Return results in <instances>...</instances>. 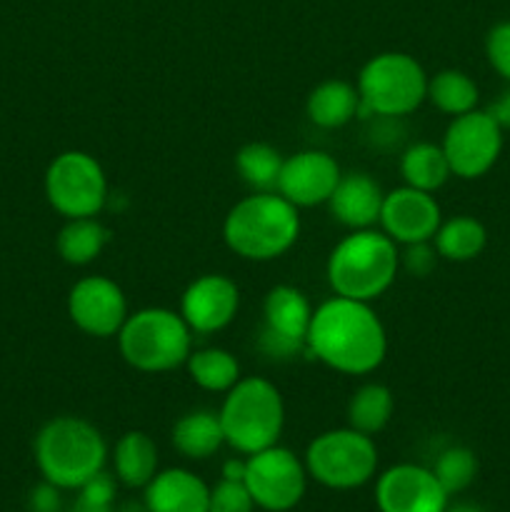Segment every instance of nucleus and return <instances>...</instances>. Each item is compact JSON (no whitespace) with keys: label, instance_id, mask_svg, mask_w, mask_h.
I'll use <instances>...</instances> for the list:
<instances>
[{"label":"nucleus","instance_id":"f257e3e1","mask_svg":"<svg viewBox=\"0 0 510 512\" xmlns=\"http://www.w3.org/2000/svg\"><path fill=\"white\" fill-rule=\"evenodd\" d=\"M308 355L340 375H370L388 355V333L370 303L333 295L313 310Z\"/></svg>","mask_w":510,"mask_h":512},{"label":"nucleus","instance_id":"f03ea898","mask_svg":"<svg viewBox=\"0 0 510 512\" xmlns=\"http://www.w3.org/2000/svg\"><path fill=\"white\" fill-rule=\"evenodd\" d=\"M300 238V213L280 193H250L228 210L223 240L238 258L270 263Z\"/></svg>","mask_w":510,"mask_h":512},{"label":"nucleus","instance_id":"7ed1b4c3","mask_svg":"<svg viewBox=\"0 0 510 512\" xmlns=\"http://www.w3.org/2000/svg\"><path fill=\"white\" fill-rule=\"evenodd\" d=\"M35 465L60 490H78L108 463V443L90 420L60 415L38 430L33 443Z\"/></svg>","mask_w":510,"mask_h":512},{"label":"nucleus","instance_id":"20e7f679","mask_svg":"<svg viewBox=\"0 0 510 512\" xmlns=\"http://www.w3.org/2000/svg\"><path fill=\"white\" fill-rule=\"evenodd\" d=\"M400 270V248L383 230H350L328 255L325 275L340 298L373 303L390 290Z\"/></svg>","mask_w":510,"mask_h":512},{"label":"nucleus","instance_id":"39448f33","mask_svg":"<svg viewBox=\"0 0 510 512\" xmlns=\"http://www.w3.org/2000/svg\"><path fill=\"white\" fill-rule=\"evenodd\" d=\"M218 418L225 445L248 458L278 445L285 428L283 395L265 378H240L225 393Z\"/></svg>","mask_w":510,"mask_h":512},{"label":"nucleus","instance_id":"423d86ee","mask_svg":"<svg viewBox=\"0 0 510 512\" xmlns=\"http://www.w3.org/2000/svg\"><path fill=\"white\" fill-rule=\"evenodd\" d=\"M118 348L125 363L138 373H170L193 353V330L175 310L140 308L120 328Z\"/></svg>","mask_w":510,"mask_h":512},{"label":"nucleus","instance_id":"0eeeda50","mask_svg":"<svg viewBox=\"0 0 510 512\" xmlns=\"http://www.w3.org/2000/svg\"><path fill=\"white\" fill-rule=\"evenodd\" d=\"M355 88L360 93L358 118H405L428 100V75L413 55L390 50L373 55L360 68Z\"/></svg>","mask_w":510,"mask_h":512},{"label":"nucleus","instance_id":"6e6552de","mask_svg":"<svg viewBox=\"0 0 510 512\" xmlns=\"http://www.w3.org/2000/svg\"><path fill=\"white\" fill-rule=\"evenodd\" d=\"M308 478L328 490H358L378 473V448L373 438L348 428L325 430L305 450Z\"/></svg>","mask_w":510,"mask_h":512},{"label":"nucleus","instance_id":"1a4fd4ad","mask_svg":"<svg viewBox=\"0 0 510 512\" xmlns=\"http://www.w3.org/2000/svg\"><path fill=\"white\" fill-rule=\"evenodd\" d=\"M45 198L65 220L98 218L108 203V178L95 155L65 150L45 170Z\"/></svg>","mask_w":510,"mask_h":512},{"label":"nucleus","instance_id":"9d476101","mask_svg":"<svg viewBox=\"0 0 510 512\" xmlns=\"http://www.w3.org/2000/svg\"><path fill=\"white\" fill-rule=\"evenodd\" d=\"M245 488L253 495L255 508L265 512H288L298 508L308 488L305 463L283 445H270L245 458Z\"/></svg>","mask_w":510,"mask_h":512},{"label":"nucleus","instance_id":"9b49d317","mask_svg":"<svg viewBox=\"0 0 510 512\" xmlns=\"http://www.w3.org/2000/svg\"><path fill=\"white\" fill-rule=\"evenodd\" d=\"M313 305L308 295L295 285H275L263 300V328L258 348L278 363H288L308 353V330Z\"/></svg>","mask_w":510,"mask_h":512},{"label":"nucleus","instance_id":"f8f14e48","mask_svg":"<svg viewBox=\"0 0 510 512\" xmlns=\"http://www.w3.org/2000/svg\"><path fill=\"white\" fill-rule=\"evenodd\" d=\"M440 148L455 178L478 180L493 170L503 153V128L488 110L475 108L450 120Z\"/></svg>","mask_w":510,"mask_h":512},{"label":"nucleus","instance_id":"ddd939ff","mask_svg":"<svg viewBox=\"0 0 510 512\" xmlns=\"http://www.w3.org/2000/svg\"><path fill=\"white\" fill-rule=\"evenodd\" d=\"M68 315L80 333L90 338H118L128 320V300L123 288L105 275H85L70 288Z\"/></svg>","mask_w":510,"mask_h":512},{"label":"nucleus","instance_id":"4468645a","mask_svg":"<svg viewBox=\"0 0 510 512\" xmlns=\"http://www.w3.org/2000/svg\"><path fill=\"white\" fill-rule=\"evenodd\" d=\"M450 495L425 465L398 463L375 480L380 512H445Z\"/></svg>","mask_w":510,"mask_h":512},{"label":"nucleus","instance_id":"2eb2a0df","mask_svg":"<svg viewBox=\"0 0 510 512\" xmlns=\"http://www.w3.org/2000/svg\"><path fill=\"white\" fill-rule=\"evenodd\" d=\"M443 223V213L433 193L410 188H395L385 193L380 210V230L398 245H413L433 240Z\"/></svg>","mask_w":510,"mask_h":512},{"label":"nucleus","instance_id":"dca6fc26","mask_svg":"<svg viewBox=\"0 0 510 512\" xmlns=\"http://www.w3.org/2000/svg\"><path fill=\"white\" fill-rule=\"evenodd\" d=\"M240 308V290L223 273L195 278L180 298V310L188 328L198 335H213L228 328Z\"/></svg>","mask_w":510,"mask_h":512},{"label":"nucleus","instance_id":"f3484780","mask_svg":"<svg viewBox=\"0 0 510 512\" xmlns=\"http://www.w3.org/2000/svg\"><path fill=\"white\" fill-rule=\"evenodd\" d=\"M340 175L343 170L333 155L323 150H300L283 160L278 193L298 210L315 208V205L328 203Z\"/></svg>","mask_w":510,"mask_h":512},{"label":"nucleus","instance_id":"a211bd4d","mask_svg":"<svg viewBox=\"0 0 510 512\" xmlns=\"http://www.w3.org/2000/svg\"><path fill=\"white\" fill-rule=\"evenodd\" d=\"M385 193L375 178L368 173H343L338 185H335L333 195L325 205H328L333 220H338L343 228L348 230H368L375 228L380 220V210H383Z\"/></svg>","mask_w":510,"mask_h":512},{"label":"nucleus","instance_id":"6ab92c4d","mask_svg":"<svg viewBox=\"0 0 510 512\" xmlns=\"http://www.w3.org/2000/svg\"><path fill=\"white\" fill-rule=\"evenodd\" d=\"M143 503L148 512H208L210 488L193 470H158L143 488Z\"/></svg>","mask_w":510,"mask_h":512},{"label":"nucleus","instance_id":"aec40b11","mask_svg":"<svg viewBox=\"0 0 510 512\" xmlns=\"http://www.w3.org/2000/svg\"><path fill=\"white\" fill-rule=\"evenodd\" d=\"M360 93L348 80H323L310 90L305 100V115L323 130H338L358 118Z\"/></svg>","mask_w":510,"mask_h":512},{"label":"nucleus","instance_id":"412c9836","mask_svg":"<svg viewBox=\"0 0 510 512\" xmlns=\"http://www.w3.org/2000/svg\"><path fill=\"white\" fill-rule=\"evenodd\" d=\"M115 480L130 490H143L158 473V445L143 430H130L115 443Z\"/></svg>","mask_w":510,"mask_h":512},{"label":"nucleus","instance_id":"4be33fe9","mask_svg":"<svg viewBox=\"0 0 510 512\" xmlns=\"http://www.w3.org/2000/svg\"><path fill=\"white\" fill-rule=\"evenodd\" d=\"M173 448L188 460H208L225 445L223 425L215 410H190L175 420Z\"/></svg>","mask_w":510,"mask_h":512},{"label":"nucleus","instance_id":"5701e85b","mask_svg":"<svg viewBox=\"0 0 510 512\" xmlns=\"http://www.w3.org/2000/svg\"><path fill=\"white\" fill-rule=\"evenodd\" d=\"M110 243V230L100 223L98 218H75L65 220L55 238L58 255L68 265L83 268V265L95 263L103 255L105 245Z\"/></svg>","mask_w":510,"mask_h":512},{"label":"nucleus","instance_id":"b1692460","mask_svg":"<svg viewBox=\"0 0 510 512\" xmlns=\"http://www.w3.org/2000/svg\"><path fill=\"white\" fill-rule=\"evenodd\" d=\"M435 250L450 263H468L475 260L488 245V230L473 215H453L443 220L433 238Z\"/></svg>","mask_w":510,"mask_h":512},{"label":"nucleus","instance_id":"393cba45","mask_svg":"<svg viewBox=\"0 0 510 512\" xmlns=\"http://www.w3.org/2000/svg\"><path fill=\"white\" fill-rule=\"evenodd\" d=\"M400 175H403V183L410 185V188L435 193V190L448 183L453 173H450L443 148L428 143V140H420V143L408 145L400 155Z\"/></svg>","mask_w":510,"mask_h":512},{"label":"nucleus","instance_id":"a878e982","mask_svg":"<svg viewBox=\"0 0 510 512\" xmlns=\"http://www.w3.org/2000/svg\"><path fill=\"white\" fill-rule=\"evenodd\" d=\"M395 413V398L388 385L365 383L350 395L348 400V425L358 433L378 435L388 428Z\"/></svg>","mask_w":510,"mask_h":512},{"label":"nucleus","instance_id":"bb28decb","mask_svg":"<svg viewBox=\"0 0 510 512\" xmlns=\"http://www.w3.org/2000/svg\"><path fill=\"white\" fill-rule=\"evenodd\" d=\"M283 155L278 148L270 143H255L243 145L235 155V170H238L240 180L248 185L253 193H278L280 170H283Z\"/></svg>","mask_w":510,"mask_h":512},{"label":"nucleus","instance_id":"cd10ccee","mask_svg":"<svg viewBox=\"0 0 510 512\" xmlns=\"http://www.w3.org/2000/svg\"><path fill=\"white\" fill-rule=\"evenodd\" d=\"M190 380L208 393H228L240 380V363L223 348L193 350L185 360Z\"/></svg>","mask_w":510,"mask_h":512},{"label":"nucleus","instance_id":"c85d7f7f","mask_svg":"<svg viewBox=\"0 0 510 512\" xmlns=\"http://www.w3.org/2000/svg\"><path fill=\"white\" fill-rule=\"evenodd\" d=\"M428 100L440 113L455 118V115H465L478 108L480 90L468 73L445 68L428 78Z\"/></svg>","mask_w":510,"mask_h":512},{"label":"nucleus","instance_id":"c756f323","mask_svg":"<svg viewBox=\"0 0 510 512\" xmlns=\"http://www.w3.org/2000/svg\"><path fill=\"white\" fill-rule=\"evenodd\" d=\"M443 485L448 495H458L473 485L475 475H478V458L470 448L465 445H450L443 453L435 458L433 468H430Z\"/></svg>","mask_w":510,"mask_h":512},{"label":"nucleus","instance_id":"7c9ffc66","mask_svg":"<svg viewBox=\"0 0 510 512\" xmlns=\"http://www.w3.org/2000/svg\"><path fill=\"white\" fill-rule=\"evenodd\" d=\"M115 498H118L115 475L103 470L75 490V500L68 512H115Z\"/></svg>","mask_w":510,"mask_h":512},{"label":"nucleus","instance_id":"2f4dec72","mask_svg":"<svg viewBox=\"0 0 510 512\" xmlns=\"http://www.w3.org/2000/svg\"><path fill=\"white\" fill-rule=\"evenodd\" d=\"M208 512H255V500L245 483L220 478V483L210 488Z\"/></svg>","mask_w":510,"mask_h":512},{"label":"nucleus","instance_id":"473e14b6","mask_svg":"<svg viewBox=\"0 0 510 512\" xmlns=\"http://www.w3.org/2000/svg\"><path fill=\"white\" fill-rule=\"evenodd\" d=\"M485 55L495 73L510 83V20L493 25L485 38Z\"/></svg>","mask_w":510,"mask_h":512},{"label":"nucleus","instance_id":"72a5a7b5","mask_svg":"<svg viewBox=\"0 0 510 512\" xmlns=\"http://www.w3.org/2000/svg\"><path fill=\"white\" fill-rule=\"evenodd\" d=\"M438 258L440 255L435 250L433 240L403 245V250H400V268L408 275H413V278H428L435 270V265H438Z\"/></svg>","mask_w":510,"mask_h":512},{"label":"nucleus","instance_id":"f704fd0d","mask_svg":"<svg viewBox=\"0 0 510 512\" xmlns=\"http://www.w3.org/2000/svg\"><path fill=\"white\" fill-rule=\"evenodd\" d=\"M403 118H388V115H373L368 118L370 145L378 150H393L403 143Z\"/></svg>","mask_w":510,"mask_h":512},{"label":"nucleus","instance_id":"c9c22d12","mask_svg":"<svg viewBox=\"0 0 510 512\" xmlns=\"http://www.w3.org/2000/svg\"><path fill=\"white\" fill-rule=\"evenodd\" d=\"M25 505H28V512H63V490L43 480L30 490Z\"/></svg>","mask_w":510,"mask_h":512},{"label":"nucleus","instance_id":"e433bc0d","mask_svg":"<svg viewBox=\"0 0 510 512\" xmlns=\"http://www.w3.org/2000/svg\"><path fill=\"white\" fill-rule=\"evenodd\" d=\"M488 113L493 115L495 123L503 128V133H505V130H510V88L505 90V93H500V98L495 100L493 105H490Z\"/></svg>","mask_w":510,"mask_h":512},{"label":"nucleus","instance_id":"4c0bfd02","mask_svg":"<svg viewBox=\"0 0 510 512\" xmlns=\"http://www.w3.org/2000/svg\"><path fill=\"white\" fill-rule=\"evenodd\" d=\"M223 480H235V483H243L245 480V460L230 458L223 463Z\"/></svg>","mask_w":510,"mask_h":512},{"label":"nucleus","instance_id":"58836bf2","mask_svg":"<svg viewBox=\"0 0 510 512\" xmlns=\"http://www.w3.org/2000/svg\"><path fill=\"white\" fill-rule=\"evenodd\" d=\"M445 512H485V510L478 508V505H473V503H455V505H448Z\"/></svg>","mask_w":510,"mask_h":512},{"label":"nucleus","instance_id":"ea45409f","mask_svg":"<svg viewBox=\"0 0 510 512\" xmlns=\"http://www.w3.org/2000/svg\"><path fill=\"white\" fill-rule=\"evenodd\" d=\"M115 512H148L145 510V503H123L120 505V510H115Z\"/></svg>","mask_w":510,"mask_h":512}]
</instances>
